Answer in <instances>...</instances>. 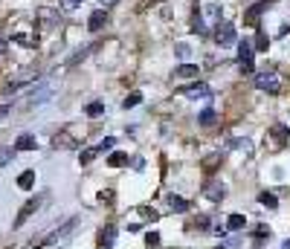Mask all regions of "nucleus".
<instances>
[{
	"instance_id": "nucleus-1",
	"label": "nucleus",
	"mask_w": 290,
	"mask_h": 249,
	"mask_svg": "<svg viewBox=\"0 0 290 249\" xmlns=\"http://www.w3.org/2000/svg\"><path fill=\"white\" fill-rule=\"evenodd\" d=\"M256 87L264 90V93H279V90H282V75L276 73V67H267V73H258Z\"/></svg>"
},
{
	"instance_id": "nucleus-2",
	"label": "nucleus",
	"mask_w": 290,
	"mask_h": 249,
	"mask_svg": "<svg viewBox=\"0 0 290 249\" xmlns=\"http://www.w3.org/2000/svg\"><path fill=\"white\" fill-rule=\"evenodd\" d=\"M35 78H38V67H26V70H18L12 78H9V84H6V93H18L21 87H26V84H32Z\"/></svg>"
},
{
	"instance_id": "nucleus-3",
	"label": "nucleus",
	"mask_w": 290,
	"mask_h": 249,
	"mask_svg": "<svg viewBox=\"0 0 290 249\" xmlns=\"http://www.w3.org/2000/svg\"><path fill=\"white\" fill-rule=\"evenodd\" d=\"M215 44H218V47H232V44H238V29H235V24L221 21L218 29H215Z\"/></svg>"
},
{
	"instance_id": "nucleus-4",
	"label": "nucleus",
	"mask_w": 290,
	"mask_h": 249,
	"mask_svg": "<svg viewBox=\"0 0 290 249\" xmlns=\"http://www.w3.org/2000/svg\"><path fill=\"white\" fill-rule=\"evenodd\" d=\"M180 93L186 96V99H212V87L203 84V81H194L189 87H180Z\"/></svg>"
},
{
	"instance_id": "nucleus-5",
	"label": "nucleus",
	"mask_w": 290,
	"mask_h": 249,
	"mask_svg": "<svg viewBox=\"0 0 290 249\" xmlns=\"http://www.w3.org/2000/svg\"><path fill=\"white\" fill-rule=\"evenodd\" d=\"M203 194H206L212 203H221V200L226 197V186L221 183V180H209V183L203 186Z\"/></svg>"
},
{
	"instance_id": "nucleus-6",
	"label": "nucleus",
	"mask_w": 290,
	"mask_h": 249,
	"mask_svg": "<svg viewBox=\"0 0 290 249\" xmlns=\"http://www.w3.org/2000/svg\"><path fill=\"white\" fill-rule=\"evenodd\" d=\"M113 241H116V226H102L99 235H96L99 249H110L113 247Z\"/></svg>"
},
{
	"instance_id": "nucleus-7",
	"label": "nucleus",
	"mask_w": 290,
	"mask_h": 249,
	"mask_svg": "<svg viewBox=\"0 0 290 249\" xmlns=\"http://www.w3.org/2000/svg\"><path fill=\"white\" fill-rule=\"evenodd\" d=\"M270 139L276 142V145H288L290 142V127L282 122H276L273 127H270Z\"/></svg>"
},
{
	"instance_id": "nucleus-8",
	"label": "nucleus",
	"mask_w": 290,
	"mask_h": 249,
	"mask_svg": "<svg viewBox=\"0 0 290 249\" xmlns=\"http://www.w3.org/2000/svg\"><path fill=\"white\" fill-rule=\"evenodd\" d=\"M267 12V0H258L256 6H250L247 9V15H244V21L250 24V26H258V21H261V15Z\"/></svg>"
},
{
	"instance_id": "nucleus-9",
	"label": "nucleus",
	"mask_w": 290,
	"mask_h": 249,
	"mask_svg": "<svg viewBox=\"0 0 290 249\" xmlns=\"http://www.w3.org/2000/svg\"><path fill=\"white\" fill-rule=\"evenodd\" d=\"M38 206H41V203H38V200H26V206H24V209H21V212H18V218H15V229H18V226H24V223H26V220L32 218L35 212H38Z\"/></svg>"
},
{
	"instance_id": "nucleus-10",
	"label": "nucleus",
	"mask_w": 290,
	"mask_h": 249,
	"mask_svg": "<svg viewBox=\"0 0 290 249\" xmlns=\"http://www.w3.org/2000/svg\"><path fill=\"white\" fill-rule=\"evenodd\" d=\"M38 18H41V24H44V26H50V29H53V26H58V21H61V15H58L55 9H47V6H44V9H38Z\"/></svg>"
},
{
	"instance_id": "nucleus-11",
	"label": "nucleus",
	"mask_w": 290,
	"mask_h": 249,
	"mask_svg": "<svg viewBox=\"0 0 290 249\" xmlns=\"http://www.w3.org/2000/svg\"><path fill=\"white\" fill-rule=\"evenodd\" d=\"M35 148H38V139H35L32 133H21L15 139V151H35Z\"/></svg>"
},
{
	"instance_id": "nucleus-12",
	"label": "nucleus",
	"mask_w": 290,
	"mask_h": 249,
	"mask_svg": "<svg viewBox=\"0 0 290 249\" xmlns=\"http://www.w3.org/2000/svg\"><path fill=\"white\" fill-rule=\"evenodd\" d=\"M105 24H107V12H105V9H96V12L90 15V21H87V29H90V32H99Z\"/></svg>"
},
{
	"instance_id": "nucleus-13",
	"label": "nucleus",
	"mask_w": 290,
	"mask_h": 249,
	"mask_svg": "<svg viewBox=\"0 0 290 249\" xmlns=\"http://www.w3.org/2000/svg\"><path fill=\"white\" fill-rule=\"evenodd\" d=\"M168 209L177 212V215H183V212H189V200L180 197V194H168Z\"/></svg>"
},
{
	"instance_id": "nucleus-14",
	"label": "nucleus",
	"mask_w": 290,
	"mask_h": 249,
	"mask_svg": "<svg viewBox=\"0 0 290 249\" xmlns=\"http://www.w3.org/2000/svg\"><path fill=\"white\" fill-rule=\"evenodd\" d=\"M197 75V64H180L174 67V78H194Z\"/></svg>"
},
{
	"instance_id": "nucleus-15",
	"label": "nucleus",
	"mask_w": 290,
	"mask_h": 249,
	"mask_svg": "<svg viewBox=\"0 0 290 249\" xmlns=\"http://www.w3.org/2000/svg\"><path fill=\"white\" fill-rule=\"evenodd\" d=\"M258 203H261L264 209H270V212L279 209V197H276L273 191H261V194H258Z\"/></svg>"
},
{
	"instance_id": "nucleus-16",
	"label": "nucleus",
	"mask_w": 290,
	"mask_h": 249,
	"mask_svg": "<svg viewBox=\"0 0 290 249\" xmlns=\"http://www.w3.org/2000/svg\"><path fill=\"white\" fill-rule=\"evenodd\" d=\"M244 226H247V218H244V215H238V212L226 218V229H229V232H241Z\"/></svg>"
},
{
	"instance_id": "nucleus-17",
	"label": "nucleus",
	"mask_w": 290,
	"mask_h": 249,
	"mask_svg": "<svg viewBox=\"0 0 290 249\" xmlns=\"http://www.w3.org/2000/svg\"><path fill=\"white\" fill-rule=\"evenodd\" d=\"M197 122L203 124V127H209V124L218 122V110L215 107H206V110H200V116H197Z\"/></svg>"
},
{
	"instance_id": "nucleus-18",
	"label": "nucleus",
	"mask_w": 290,
	"mask_h": 249,
	"mask_svg": "<svg viewBox=\"0 0 290 249\" xmlns=\"http://www.w3.org/2000/svg\"><path fill=\"white\" fill-rule=\"evenodd\" d=\"M203 15H206L209 21H218V24H221V18H224V9H221V3H206Z\"/></svg>"
},
{
	"instance_id": "nucleus-19",
	"label": "nucleus",
	"mask_w": 290,
	"mask_h": 249,
	"mask_svg": "<svg viewBox=\"0 0 290 249\" xmlns=\"http://www.w3.org/2000/svg\"><path fill=\"white\" fill-rule=\"evenodd\" d=\"M128 162H131V156L122 154V151H113V154L107 156V165H113V168H122V165H128Z\"/></svg>"
},
{
	"instance_id": "nucleus-20",
	"label": "nucleus",
	"mask_w": 290,
	"mask_h": 249,
	"mask_svg": "<svg viewBox=\"0 0 290 249\" xmlns=\"http://www.w3.org/2000/svg\"><path fill=\"white\" fill-rule=\"evenodd\" d=\"M35 186V171H24L21 177H18V188H24V191H29Z\"/></svg>"
},
{
	"instance_id": "nucleus-21",
	"label": "nucleus",
	"mask_w": 290,
	"mask_h": 249,
	"mask_svg": "<svg viewBox=\"0 0 290 249\" xmlns=\"http://www.w3.org/2000/svg\"><path fill=\"white\" fill-rule=\"evenodd\" d=\"M238 67H241V73H244V75H253V70H256L253 55H238Z\"/></svg>"
},
{
	"instance_id": "nucleus-22",
	"label": "nucleus",
	"mask_w": 290,
	"mask_h": 249,
	"mask_svg": "<svg viewBox=\"0 0 290 249\" xmlns=\"http://www.w3.org/2000/svg\"><path fill=\"white\" fill-rule=\"evenodd\" d=\"M15 41H18L21 47H38V35H26V32H18Z\"/></svg>"
},
{
	"instance_id": "nucleus-23",
	"label": "nucleus",
	"mask_w": 290,
	"mask_h": 249,
	"mask_svg": "<svg viewBox=\"0 0 290 249\" xmlns=\"http://www.w3.org/2000/svg\"><path fill=\"white\" fill-rule=\"evenodd\" d=\"M84 113H87L90 119H99V116L105 113V104H102V101H90V104L84 107Z\"/></svg>"
},
{
	"instance_id": "nucleus-24",
	"label": "nucleus",
	"mask_w": 290,
	"mask_h": 249,
	"mask_svg": "<svg viewBox=\"0 0 290 249\" xmlns=\"http://www.w3.org/2000/svg\"><path fill=\"white\" fill-rule=\"evenodd\" d=\"M139 101H142V93H139V90H133L131 96H125V101H122V107L128 110V107H136Z\"/></svg>"
},
{
	"instance_id": "nucleus-25",
	"label": "nucleus",
	"mask_w": 290,
	"mask_h": 249,
	"mask_svg": "<svg viewBox=\"0 0 290 249\" xmlns=\"http://www.w3.org/2000/svg\"><path fill=\"white\" fill-rule=\"evenodd\" d=\"M189 229H197V232H206V229H209V218H206V215H200L197 220H192V223H189Z\"/></svg>"
},
{
	"instance_id": "nucleus-26",
	"label": "nucleus",
	"mask_w": 290,
	"mask_h": 249,
	"mask_svg": "<svg viewBox=\"0 0 290 249\" xmlns=\"http://www.w3.org/2000/svg\"><path fill=\"white\" fill-rule=\"evenodd\" d=\"M99 156V148H87V151H81V156H79V162L81 165H87V162H93Z\"/></svg>"
},
{
	"instance_id": "nucleus-27",
	"label": "nucleus",
	"mask_w": 290,
	"mask_h": 249,
	"mask_svg": "<svg viewBox=\"0 0 290 249\" xmlns=\"http://www.w3.org/2000/svg\"><path fill=\"white\" fill-rule=\"evenodd\" d=\"M267 47H270V38L261 32V35L256 38V44H253V50H258V52H267Z\"/></svg>"
},
{
	"instance_id": "nucleus-28",
	"label": "nucleus",
	"mask_w": 290,
	"mask_h": 249,
	"mask_svg": "<svg viewBox=\"0 0 290 249\" xmlns=\"http://www.w3.org/2000/svg\"><path fill=\"white\" fill-rule=\"evenodd\" d=\"M192 29L197 32V35H206V24H203V15H194V18H192Z\"/></svg>"
},
{
	"instance_id": "nucleus-29",
	"label": "nucleus",
	"mask_w": 290,
	"mask_h": 249,
	"mask_svg": "<svg viewBox=\"0 0 290 249\" xmlns=\"http://www.w3.org/2000/svg\"><path fill=\"white\" fill-rule=\"evenodd\" d=\"M145 247L148 249H160V235H157V232H148V235H145Z\"/></svg>"
},
{
	"instance_id": "nucleus-30",
	"label": "nucleus",
	"mask_w": 290,
	"mask_h": 249,
	"mask_svg": "<svg viewBox=\"0 0 290 249\" xmlns=\"http://www.w3.org/2000/svg\"><path fill=\"white\" fill-rule=\"evenodd\" d=\"M256 50H253V44L244 38V41H238V55H253Z\"/></svg>"
},
{
	"instance_id": "nucleus-31",
	"label": "nucleus",
	"mask_w": 290,
	"mask_h": 249,
	"mask_svg": "<svg viewBox=\"0 0 290 249\" xmlns=\"http://www.w3.org/2000/svg\"><path fill=\"white\" fill-rule=\"evenodd\" d=\"M113 145H116V139H113V136H107V139H102V142H99V154H105V151H110Z\"/></svg>"
},
{
	"instance_id": "nucleus-32",
	"label": "nucleus",
	"mask_w": 290,
	"mask_h": 249,
	"mask_svg": "<svg viewBox=\"0 0 290 249\" xmlns=\"http://www.w3.org/2000/svg\"><path fill=\"white\" fill-rule=\"evenodd\" d=\"M53 145H55V148H58V145H61V148H70L73 139H70V136H53Z\"/></svg>"
},
{
	"instance_id": "nucleus-33",
	"label": "nucleus",
	"mask_w": 290,
	"mask_h": 249,
	"mask_svg": "<svg viewBox=\"0 0 290 249\" xmlns=\"http://www.w3.org/2000/svg\"><path fill=\"white\" fill-rule=\"evenodd\" d=\"M139 215H142V218H148V220H157V218H160V215H157L154 209H148V206H142V209H139Z\"/></svg>"
},
{
	"instance_id": "nucleus-34",
	"label": "nucleus",
	"mask_w": 290,
	"mask_h": 249,
	"mask_svg": "<svg viewBox=\"0 0 290 249\" xmlns=\"http://www.w3.org/2000/svg\"><path fill=\"white\" fill-rule=\"evenodd\" d=\"M15 154H18L15 148H12V151H9V148H3V151H0V165H6V162H9V156H15Z\"/></svg>"
},
{
	"instance_id": "nucleus-35",
	"label": "nucleus",
	"mask_w": 290,
	"mask_h": 249,
	"mask_svg": "<svg viewBox=\"0 0 290 249\" xmlns=\"http://www.w3.org/2000/svg\"><path fill=\"white\" fill-rule=\"evenodd\" d=\"M177 55H180V58H186V55H189V47H186V44H180V47H177Z\"/></svg>"
},
{
	"instance_id": "nucleus-36",
	"label": "nucleus",
	"mask_w": 290,
	"mask_h": 249,
	"mask_svg": "<svg viewBox=\"0 0 290 249\" xmlns=\"http://www.w3.org/2000/svg\"><path fill=\"white\" fill-rule=\"evenodd\" d=\"M267 235H270V232H267L264 226H261V229H256V241H261V238H267Z\"/></svg>"
},
{
	"instance_id": "nucleus-37",
	"label": "nucleus",
	"mask_w": 290,
	"mask_h": 249,
	"mask_svg": "<svg viewBox=\"0 0 290 249\" xmlns=\"http://www.w3.org/2000/svg\"><path fill=\"white\" fill-rule=\"evenodd\" d=\"M79 3H81V0H64V6H67V9H76Z\"/></svg>"
},
{
	"instance_id": "nucleus-38",
	"label": "nucleus",
	"mask_w": 290,
	"mask_h": 249,
	"mask_svg": "<svg viewBox=\"0 0 290 249\" xmlns=\"http://www.w3.org/2000/svg\"><path fill=\"white\" fill-rule=\"evenodd\" d=\"M116 3H119V0H102V6H105V9H107V6H116Z\"/></svg>"
},
{
	"instance_id": "nucleus-39",
	"label": "nucleus",
	"mask_w": 290,
	"mask_h": 249,
	"mask_svg": "<svg viewBox=\"0 0 290 249\" xmlns=\"http://www.w3.org/2000/svg\"><path fill=\"white\" fill-rule=\"evenodd\" d=\"M9 110H12V107H0V119H3V116H6Z\"/></svg>"
},
{
	"instance_id": "nucleus-40",
	"label": "nucleus",
	"mask_w": 290,
	"mask_h": 249,
	"mask_svg": "<svg viewBox=\"0 0 290 249\" xmlns=\"http://www.w3.org/2000/svg\"><path fill=\"white\" fill-rule=\"evenodd\" d=\"M0 52H6V41L3 38H0Z\"/></svg>"
},
{
	"instance_id": "nucleus-41",
	"label": "nucleus",
	"mask_w": 290,
	"mask_h": 249,
	"mask_svg": "<svg viewBox=\"0 0 290 249\" xmlns=\"http://www.w3.org/2000/svg\"><path fill=\"white\" fill-rule=\"evenodd\" d=\"M282 249H290V238H288V241H285V244H282Z\"/></svg>"
}]
</instances>
